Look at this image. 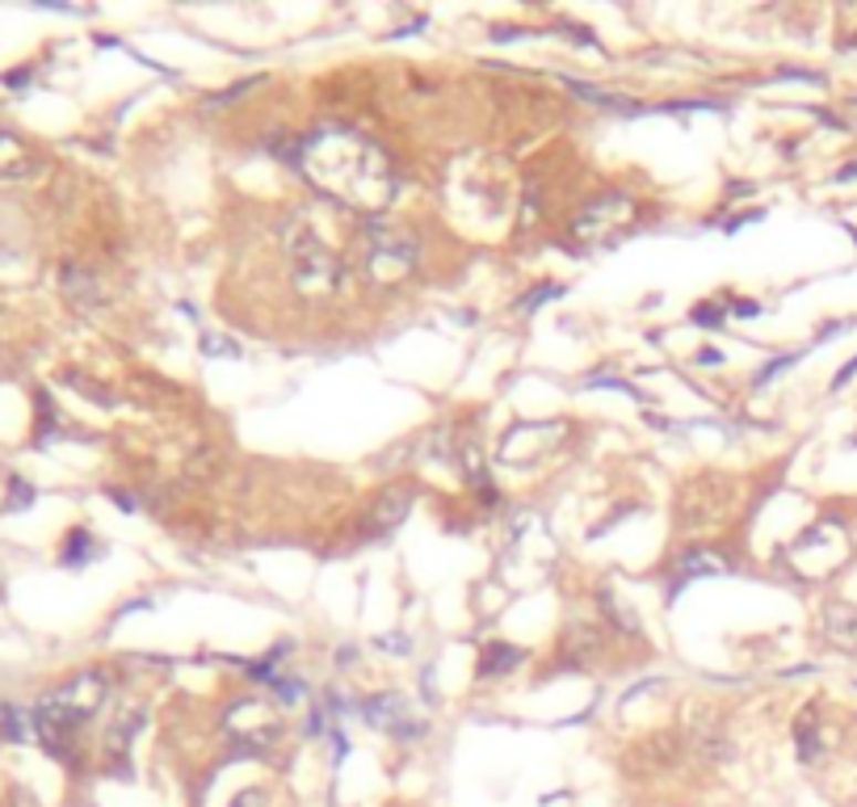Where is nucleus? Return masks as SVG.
Returning <instances> with one entry per match:
<instances>
[{"label":"nucleus","mask_w":857,"mask_h":807,"mask_svg":"<svg viewBox=\"0 0 857 807\" xmlns=\"http://www.w3.org/2000/svg\"><path fill=\"white\" fill-rule=\"evenodd\" d=\"M294 165L324 198L354 211L378 214L399 193V172L391 169L387 151L349 127L307 135L294 151Z\"/></svg>","instance_id":"1"},{"label":"nucleus","mask_w":857,"mask_h":807,"mask_svg":"<svg viewBox=\"0 0 857 807\" xmlns=\"http://www.w3.org/2000/svg\"><path fill=\"white\" fill-rule=\"evenodd\" d=\"M791 361H795V354H786V358L770 361V366H765V370L756 375V387H761V382H770V379H774V375H777V370H782V366H791Z\"/></svg>","instance_id":"16"},{"label":"nucleus","mask_w":857,"mask_h":807,"mask_svg":"<svg viewBox=\"0 0 857 807\" xmlns=\"http://www.w3.org/2000/svg\"><path fill=\"white\" fill-rule=\"evenodd\" d=\"M105 699V678L102 673H81V678H72L67 685H60L55 694H46V699L34 706V732H39V741L63 757V762H72V736H76V727L93 720V711L102 706Z\"/></svg>","instance_id":"2"},{"label":"nucleus","mask_w":857,"mask_h":807,"mask_svg":"<svg viewBox=\"0 0 857 807\" xmlns=\"http://www.w3.org/2000/svg\"><path fill=\"white\" fill-rule=\"evenodd\" d=\"M698 361H707V366H714V361H719V354H714V349H702V354H698Z\"/></svg>","instance_id":"21"},{"label":"nucleus","mask_w":857,"mask_h":807,"mask_svg":"<svg viewBox=\"0 0 857 807\" xmlns=\"http://www.w3.org/2000/svg\"><path fill=\"white\" fill-rule=\"evenodd\" d=\"M795 736H798V757H803V762H816V757H819V748H824V744H819L816 715H812V711H807V715L798 720Z\"/></svg>","instance_id":"12"},{"label":"nucleus","mask_w":857,"mask_h":807,"mask_svg":"<svg viewBox=\"0 0 857 807\" xmlns=\"http://www.w3.org/2000/svg\"><path fill=\"white\" fill-rule=\"evenodd\" d=\"M88 555H97V543L88 531H72L67 534V547H63V564H84Z\"/></svg>","instance_id":"13"},{"label":"nucleus","mask_w":857,"mask_h":807,"mask_svg":"<svg viewBox=\"0 0 857 807\" xmlns=\"http://www.w3.org/2000/svg\"><path fill=\"white\" fill-rule=\"evenodd\" d=\"M30 165H34L30 148L21 144L13 130L0 127V177H25V172H30Z\"/></svg>","instance_id":"8"},{"label":"nucleus","mask_w":857,"mask_h":807,"mask_svg":"<svg viewBox=\"0 0 857 807\" xmlns=\"http://www.w3.org/2000/svg\"><path fill=\"white\" fill-rule=\"evenodd\" d=\"M25 736V723H21L18 706H0V741H21Z\"/></svg>","instance_id":"14"},{"label":"nucleus","mask_w":857,"mask_h":807,"mask_svg":"<svg viewBox=\"0 0 857 807\" xmlns=\"http://www.w3.org/2000/svg\"><path fill=\"white\" fill-rule=\"evenodd\" d=\"M854 177H857V165H849V169L837 172V181H854Z\"/></svg>","instance_id":"22"},{"label":"nucleus","mask_w":857,"mask_h":807,"mask_svg":"<svg viewBox=\"0 0 857 807\" xmlns=\"http://www.w3.org/2000/svg\"><path fill=\"white\" fill-rule=\"evenodd\" d=\"M560 295H564L560 286H543V291H534V295H525V298H522V307H525V312H534V307H539L543 298H560Z\"/></svg>","instance_id":"15"},{"label":"nucleus","mask_w":857,"mask_h":807,"mask_svg":"<svg viewBox=\"0 0 857 807\" xmlns=\"http://www.w3.org/2000/svg\"><path fill=\"white\" fill-rule=\"evenodd\" d=\"M854 447H857V438H854Z\"/></svg>","instance_id":"23"},{"label":"nucleus","mask_w":857,"mask_h":807,"mask_svg":"<svg viewBox=\"0 0 857 807\" xmlns=\"http://www.w3.org/2000/svg\"><path fill=\"white\" fill-rule=\"evenodd\" d=\"M291 261H294V282H299L303 295H328V291H336L341 265H336V256L312 232L291 235Z\"/></svg>","instance_id":"4"},{"label":"nucleus","mask_w":857,"mask_h":807,"mask_svg":"<svg viewBox=\"0 0 857 807\" xmlns=\"http://www.w3.org/2000/svg\"><path fill=\"white\" fill-rule=\"evenodd\" d=\"M693 319H698V324H707V328H714V324H719L723 316L714 312V303H707V307H698V312H693Z\"/></svg>","instance_id":"18"},{"label":"nucleus","mask_w":857,"mask_h":807,"mask_svg":"<svg viewBox=\"0 0 857 807\" xmlns=\"http://www.w3.org/2000/svg\"><path fill=\"white\" fill-rule=\"evenodd\" d=\"M362 715L366 723H375L383 732H391L399 741H417L420 736V723H408V702L399 694H375V699L362 702Z\"/></svg>","instance_id":"7"},{"label":"nucleus","mask_w":857,"mask_h":807,"mask_svg":"<svg viewBox=\"0 0 857 807\" xmlns=\"http://www.w3.org/2000/svg\"><path fill=\"white\" fill-rule=\"evenodd\" d=\"M261 799H265L261 790H240V795L231 799V807H261Z\"/></svg>","instance_id":"17"},{"label":"nucleus","mask_w":857,"mask_h":807,"mask_svg":"<svg viewBox=\"0 0 857 807\" xmlns=\"http://www.w3.org/2000/svg\"><path fill=\"white\" fill-rule=\"evenodd\" d=\"M630 219H635V202L627 193H606V198L588 202L585 214L572 223V232L588 235V240H609V235L627 232Z\"/></svg>","instance_id":"6"},{"label":"nucleus","mask_w":857,"mask_h":807,"mask_svg":"<svg viewBox=\"0 0 857 807\" xmlns=\"http://www.w3.org/2000/svg\"><path fill=\"white\" fill-rule=\"evenodd\" d=\"M732 312H740V316H756V312H761V307H756L753 298H740V303H735Z\"/></svg>","instance_id":"20"},{"label":"nucleus","mask_w":857,"mask_h":807,"mask_svg":"<svg viewBox=\"0 0 857 807\" xmlns=\"http://www.w3.org/2000/svg\"><path fill=\"white\" fill-rule=\"evenodd\" d=\"M228 732L244 753H261V748H270L278 741L282 720H278V711H273L270 702L249 699V702H236L228 711Z\"/></svg>","instance_id":"5"},{"label":"nucleus","mask_w":857,"mask_h":807,"mask_svg":"<svg viewBox=\"0 0 857 807\" xmlns=\"http://www.w3.org/2000/svg\"><path fill=\"white\" fill-rule=\"evenodd\" d=\"M723 568H728V564L711 552H690V555H681V564H677L681 580H693L698 573H723Z\"/></svg>","instance_id":"10"},{"label":"nucleus","mask_w":857,"mask_h":807,"mask_svg":"<svg viewBox=\"0 0 857 807\" xmlns=\"http://www.w3.org/2000/svg\"><path fill=\"white\" fill-rule=\"evenodd\" d=\"M518 660H522V652H518V648H504V643H488V657H483L480 673H483V678H492V673H509V669H513Z\"/></svg>","instance_id":"11"},{"label":"nucleus","mask_w":857,"mask_h":807,"mask_svg":"<svg viewBox=\"0 0 857 807\" xmlns=\"http://www.w3.org/2000/svg\"><path fill=\"white\" fill-rule=\"evenodd\" d=\"M417 265V240L387 223H366L362 232V270L375 282H391L404 277Z\"/></svg>","instance_id":"3"},{"label":"nucleus","mask_w":857,"mask_h":807,"mask_svg":"<svg viewBox=\"0 0 857 807\" xmlns=\"http://www.w3.org/2000/svg\"><path fill=\"white\" fill-rule=\"evenodd\" d=\"M854 375H857V358H854V361H845V366H840V375H837V379H833V391H837V387H845V382L854 379Z\"/></svg>","instance_id":"19"},{"label":"nucleus","mask_w":857,"mask_h":807,"mask_svg":"<svg viewBox=\"0 0 857 807\" xmlns=\"http://www.w3.org/2000/svg\"><path fill=\"white\" fill-rule=\"evenodd\" d=\"M824 631L840 648H857V610L854 606H828L824 615Z\"/></svg>","instance_id":"9"}]
</instances>
